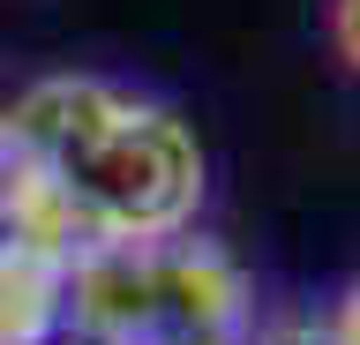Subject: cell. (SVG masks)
<instances>
[{"instance_id": "6da1fadb", "label": "cell", "mask_w": 360, "mask_h": 345, "mask_svg": "<svg viewBox=\"0 0 360 345\" xmlns=\"http://www.w3.org/2000/svg\"><path fill=\"white\" fill-rule=\"evenodd\" d=\"M0 233L45 240L60 255L195 233L210 165L165 98L112 75H38L15 91V105H0Z\"/></svg>"}, {"instance_id": "7a4b0ae2", "label": "cell", "mask_w": 360, "mask_h": 345, "mask_svg": "<svg viewBox=\"0 0 360 345\" xmlns=\"http://www.w3.org/2000/svg\"><path fill=\"white\" fill-rule=\"evenodd\" d=\"M255 330L240 263L195 233L83 248L68 271L75 345H240Z\"/></svg>"}, {"instance_id": "3957f363", "label": "cell", "mask_w": 360, "mask_h": 345, "mask_svg": "<svg viewBox=\"0 0 360 345\" xmlns=\"http://www.w3.org/2000/svg\"><path fill=\"white\" fill-rule=\"evenodd\" d=\"M68 271L75 255L0 233V345H60L68 338Z\"/></svg>"}, {"instance_id": "277c9868", "label": "cell", "mask_w": 360, "mask_h": 345, "mask_svg": "<svg viewBox=\"0 0 360 345\" xmlns=\"http://www.w3.org/2000/svg\"><path fill=\"white\" fill-rule=\"evenodd\" d=\"M240 345H338L330 315H263Z\"/></svg>"}, {"instance_id": "5b68a950", "label": "cell", "mask_w": 360, "mask_h": 345, "mask_svg": "<svg viewBox=\"0 0 360 345\" xmlns=\"http://www.w3.org/2000/svg\"><path fill=\"white\" fill-rule=\"evenodd\" d=\"M330 46H338V60L360 75V0H330Z\"/></svg>"}, {"instance_id": "8992f818", "label": "cell", "mask_w": 360, "mask_h": 345, "mask_svg": "<svg viewBox=\"0 0 360 345\" xmlns=\"http://www.w3.org/2000/svg\"><path fill=\"white\" fill-rule=\"evenodd\" d=\"M330 330H338V345H360V278L345 285V300L330 308Z\"/></svg>"}, {"instance_id": "52a82bcc", "label": "cell", "mask_w": 360, "mask_h": 345, "mask_svg": "<svg viewBox=\"0 0 360 345\" xmlns=\"http://www.w3.org/2000/svg\"><path fill=\"white\" fill-rule=\"evenodd\" d=\"M60 345H75V338H60Z\"/></svg>"}]
</instances>
